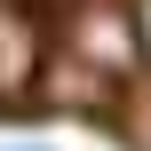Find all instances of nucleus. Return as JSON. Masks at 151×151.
<instances>
[{
  "instance_id": "f257e3e1",
  "label": "nucleus",
  "mask_w": 151,
  "mask_h": 151,
  "mask_svg": "<svg viewBox=\"0 0 151 151\" xmlns=\"http://www.w3.org/2000/svg\"><path fill=\"white\" fill-rule=\"evenodd\" d=\"M143 48H151V0H143Z\"/></svg>"
},
{
  "instance_id": "f03ea898",
  "label": "nucleus",
  "mask_w": 151,
  "mask_h": 151,
  "mask_svg": "<svg viewBox=\"0 0 151 151\" xmlns=\"http://www.w3.org/2000/svg\"><path fill=\"white\" fill-rule=\"evenodd\" d=\"M32 151H40V143H32Z\"/></svg>"
}]
</instances>
